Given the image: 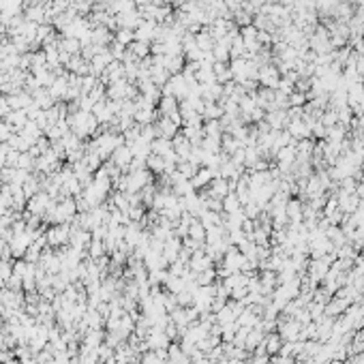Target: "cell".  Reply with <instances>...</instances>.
Returning <instances> with one entry per match:
<instances>
[{
	"mask_svg": "<svg viewBox=\"0 0 364 364\" xmlns=\"http://www.w3.org/2000/svg\"><path fill=\"white\" fill-rule=\"evenodd\" d=\"M111 163L116 165L118 170H131V163H133V152L129 146H118L116 150L111 152Z\"/></svg>",
	"mask_w": 364,
	"mask_h": 364,
	"instance_id": "4",
	"label": "cell"
},
{
	"mask_svg": "<svg viewBox=\"0 0 364 364\" xmlns=\"http://www.w3.org/2000/svg\"><path fill=\"white\" fill-rule=\"evenodd\" d=\"M5 246H7V242L3 240V238H0V251H3V248H5Z\"/></svg>",
	"mask_w": 364,
	"mask_h": 364,
	"instance_id": "25",
	"label": "cell"
},
{
	"mask_svg": "<svg viewBox=\"0 0 364 364\" xmlns=\"http://www.w3.org/2000/svg\"><path fill=\"white\" fill-rule=\"evenodd\" d=\"M212 180H214V172L208 167V170H202L193 176V186H204L206 182H212Z\"/></svg>",
	"mask_w": 364,
	"mask_h": 364,
	"instance_id": "17",
	"label": "cell"
},
{
	"mask_svg": "<svg viewBox=\"0 0 364 364\" xmlns=\"http://www.w3.org/2000/svg\"><path fill=\"white\" fill-rule=\"evenodd\" d=\"M45 238H47V246L49 248L65 246V244H69V238H71V225L69 223H60V225L49 227Z\"/></svg>",
	"mask_w": 364,
	"mask_h": 364,
	"instance_id": "1",
	"label": "cell"
},
{
	"mask_svg": "<svg viewBox=\"0 0 364 364\" xmlns=\"http://www.w3.org/2000/svg\"><path fill=\"white\" fill-rule=\"evenodd\" d=\"M51 202H54V200H51V197H49L45 191H39L37 195H33V197L28 200V204H26V212H30V214H35V216H41V218H43Z\"/></svg>",
	"mask_w": 364,
	"mask_h": 364,
	"instance_id": "2",
	"label": "cell"
},
{
	"mask_svg": "<svg viewBox=\"0 0 364 364\" xmlns=\"http://www.w3.org/2000/svg\"><path fill=\"white\" fill-rule=\"evenodd\" d=\"M195 43H197V47H200L202 51H212L216 41L212 39V35L208 33V30H204V33H200V35L195 37Z\"/></svg>",
	"mask_w": 364,
	"mask_h": 364,
	"instance_id": "14",
	"label": "cell"
},
{
	"mask_svg": "<svg viewBox=\"0 0 364 364\" xmlns=\"http://www.w3.org/2000/svg\"><path fill=\"white\" fill-rule=\"evenodd\" d=\"M49 95L54 97V101H65L67 99V92H69V73H65V75H58L54 81H51V86L47 88Z\"/></svg>",
	"mask_w": 364,
	"mask_h": 364,
	"instance_id": "5",
	"label": "cell"
},
{
	"mask_svg": "<svg viewBox=\"0 0 364 364\" xmlns=\"http://www.w3.org/2000/svg\"><path fill=\"white\" fill-rule=\"evenodd\" d=\"M306 95H304V92H291V95H289V107H302L304 105V103H306Z\"/></svg>",
	"mask_w": 364,
	"mask_h": 364,
	"instance_id": "21",
	"label": "cell"
},
{
	"mask_svg": "<svg viewBox=\"0 0 364 364\" xmlns=\"http://www.w3.org/2000/svg\"><path fill=\"white\" fill-rule=\"evenodd\" d=\"M19 135H22V137L30 144V146H35L37 144V139L41 137V135H43V131H41V127L35 122V120H28L26 124H24V129L19 131Z\"/></svg>",
	"mask_w": 364,
	"mask_h": 364,
	"instance_id": "8",
	"label": "cell"
},
{
	"mask_svg": "<svg viewBox=\"0 0 364 364\" xmlns=\"http://www.w3.org/2000/svg\"><path fill=\"white\" fill-rule=\"evenodd\" d=\"M109 54L114 56V60H122V58H124V54H127V47L120 45V43H116V41H111Z\"/></svg>",
	"mask_w": 364,
	"mask_h": 364,
	"instance_id": "22",
	"label": "cell"
},
{
	"mask_svg": "<svg viewBox=\"0 0 364 364\" xmlns=\"http://www.w3.org/2000/svg\"><path fill=\"white\" fill-rule=\"evenodd\" d=\"M266 349H268V353H276L281 349V341L276 339V334H272L266 341Z\"/></svg>",
	"mask_w": 364,
	"mask_h": 364,
	"instance_id": "24",
	"label": "cell"
},
{
	"mask_svg": "<svg viewBox=\"0 0 364 364\" xmlns=\"http://www.w3.org/2000/svg\"><path fill=\"white\" fill-rule=\"evenodd\" d=\"M157 135L159 137H165V139H172L174 135H176V129H178V124H176L172 118H167V116H163L161 120H159V124L157 127Z\"/></svg>",
	"mask_w": 364,
	"mask_h": 364,
	"instance_id": "9",
	"label": "cell"
},
{
	"mask_svg": "<svg viewBox=\"0 0 364 364\" xmlns=\"http://www.w3.org/2000/svg\"><path fill=\"white\" fill-rule=\"evenodd\" d=\"M157 22H152V19H142V24L133 30L135 33V41H144V43H148V41L154 39V30H157Z\"/></svg>",
	"mask_w": 364,
	"mask_h": 364,
	"instance_id": "6",
	"label": "cell"
},
{
	"mask_svg": "<svg viewBox=\"0 0 364 364\" xmlns=\"http://www.w3.org/2000/svg\"><path fill=\"white\" fill-rule=\"evenodd\" d=\"M103 364H118V362H116V360H114V358H111V360H107V362H103Z\"/></svg>",
	"mask_w": 364,
	"mask_h": 364,
	"instance_id": "26",
	"label": "cell"
},
{
	"mask_svg": "<svg viewBox=\"0 0 364 364\" xmlns=\"http://www.w3.org/2000/svg\"><path fill=\"white\" fill-rule=\"evenodd\" d=\"M206 131H208V137H218V135H221V124L216 120H210L206 124Z\"/></svg>",
	"mask_w": 364,
	"mask_h": 364,
	"instance_id": "23",
	"label": "cell"
},
{
	"mask_svg": "<svg viewBox=\"0 0 364 364\" xmlns=\"http://www.w3.org/2000/svg\"><path fill=\"white\" fill-rule=\"evenodd\" d=\"M22 191H24V195H26V200H30V197L37 195V193L41 191V180L35 178V176H30V178L22 184Z\"/></svg>",
	"mask_w": 364,
	"mask_h": 364,
	"instance_id": "16",
	"label": "cell"
},
{
	"mask_svg": "<svg viewBox=\"0 0 364 364\" xmlns=\"http://www.w3.org/2000/svg\"><path fill=\"white\" fill-rule=\"evenodd\" d=\"M33 103H35V105H39L43 111L56 105V101H54V97L49 95V90H47V88H39V90H35V92H33Z\"/></svg>",
	"mask_w": 364,
	"mask_h": 364,
	"instance_id": "7",
	"label": "cell"
},
{
	"mask_svg": "<svg viewBox=\"0 0 364 364\" xmlns=\"http://www.w3.org/2000/svg\"><path fill=\"white\" fill-rule=\"evenodd\" d=\"M230 182H227L225 178H218V180H212V186H210V193H212V197H218V200H221V197H227L230 195Z\"/></svg>",
	"mask_w": 364,
	"mask_h": 364,
	"instance_id": "13",
	"label": "cell"
},
{
	"mask_svg": "<svg viewBox=\"0 0 364 364\" xmlns=\"http://www.w3.org/2000/svg\"><path fill=\"white\" fill-rule=\"evenodd\" d=\"M114 41L120 43V45H124V47H129L135 41V33H133V30H129V28H118L116 35H114Z\"/></svg>",
	"mask_w": 364,
	"mask_h": 364,
	"instance_id": "15",
	"label": "cell"
},
{
	"mask_svg": "<svg viewBox=\"0 0 364 364\" xmlns=\"http://www.w3.org/2000/svg\"><path fill=\"white\" fill-rule=\"evenodd\" d=\"M223 208H225V212H238L240 210V200H238V195L232 193V195H227L225 200H223Z\"/></svg>",
	"mask_w": 364,
	"mask_h": 364,
	"instance_id": "19",
	"label": "cell"
},
{
	"mask_svg": "<svg viewBox=\"0 0 364 364\" xmlns=\"http://www.w3.org/2000/svg\"><path fill=\"white\" fill-rule=\"evenodd\" d=\"M257 79L262 81V86H264V88H272V90H276V88H278V81H281V73H278L276 65H266V67L259 69Z\"/></svg>",
	"mask_w": 364,
	"mask_h": 364,
	"instance_id": "3",
	"label": "cell"
},
{
	"mask_svg": "<svg viewBox=\"0 0 364 364\" xmlns=\"http://www.w3.org/2000/svg\"><path fill=\"white\" fill-rule=\"evenodd\" d=\"M204 114H206V116L210 118V120H216V118H221L225 111H223V107H221V105H214V103H206Z\"/></svg>",
	"mask_w": 364,
	"mask_h": 364,
	"instance_id": "20",
	"label": "cell"
},
{
	"mask_svg": "<svg viewBox=\"0 0 364 364\" xmlns=\"http://www.w3.org/2000/svg\"><path fill=\"white\" fill-rule=\"evenodd\" d=\"M60 49H65L71 56H77V54H81V43L75 37H62L60 39Z\"/></svg>",
	"mask_w": 364,
	"mask_h": 364,
	"instance_id": "11",
	"label": "cell"
},
{
	"mask_svg": "<svg viewBox=\"0 0 364 364\" xmlns=\"http://www.w3.org/2000/svg\"><path fill=\"white\" fill-rule=\"evenodd\" d=\"M129 51L137 58V60H146L150 58V45L144 43V41H133V43L129 45Z\"/></svg>",
	"mask_w": 364,
	"mask_h": 364,
	"instance_id": "12",
	"label": "cell"
},
{
	"mask_svg": "<svg viewBox=\"0 0 364 364\" xmlns=\"http://www.w3.org/2000/svg\"><path fill=\"white\" fill-rule=\"evenodd\" d=\"M152 154H159V157H167V154H172L174 152V146H172V142L170 139H165V137H157V139H152Z\"/></svg>",
	"mask_w": 364,
	"mask_h": 364,
	"instance_id": "10",
	"label": "cell"
},
{
	"mask_svg": "<svg viewBox=\"0 0 364 364\" xmlns=\"http://www.w3.org/2000/svg\"><path fill=\"white\" fill-rule=\"evenodd\" d=\"M35 161H37V159H35V157H33V154H30V152H22V154H19V159H17V165H15V167L30 172V170L35 167Z\"/></svg>",
	"mask_w": 364,
	"mask_h": 364,
	"instance_id": "18",
	"label": "cell"
}]
</instances>
